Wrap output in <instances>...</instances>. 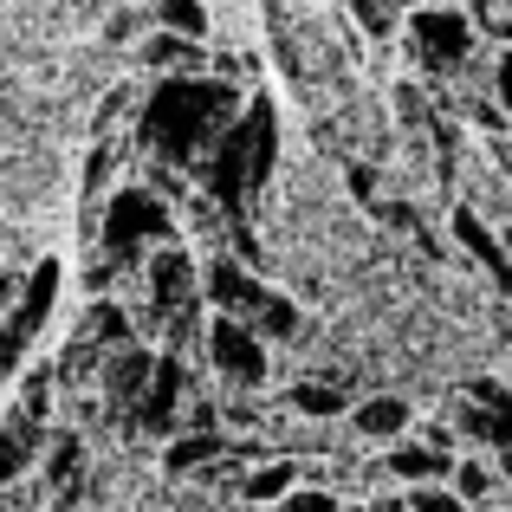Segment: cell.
<instances>
[{
	"label": "cell",
	"mask_w": 512,
	"mask_h": 512,
	"mask_svg": "<svg viewBox=\"0 0 512 512\" xmlns=\"http://www.w3.org/2000/svg\"><path fill=\"white\" fill-rule=\"evenodd\" d=\"M240 117V91L221 85V78H163V85L150 91V104H143L137 117V137L150 156H163V163H195V156L214 150V137H221L227 124Z\"/></svg>",
	"instance_id": "obj_1"
},
{
	"label": "cell",
	"mask_w": 512,
	"mask_h": 512,
	"mask_svg": "<svg viewBox=\"0 0 512 512\" xmlns=\"http://www.w3.org/2000/svg\"><path fill=\"white\" fill-rule=\"evenodd\" d=\"M273 137H279V130H273V104H266V98H253L247 117H234V124L214 137L208 188H214L221 208H240V201L266 182V169H273Z\"/></svg>",
	"instance_id": "obj_2"
},
{
	"label": "cell",
	"mask_w": 512,
	"mask_h": 512,
	"mask_svg": "<svg viewBox=\"0 0 512 512\" xmlns=\"http://www.w3.org/2000/svg\"><path fill=\"white\" fill-rule=\"evenodd\" d=\"M208 299L221 305L227 318H247V325L266 331V338H292V331H299V312H292L273 286H260L253 273H240L234 260H214L208 266Z\"/></svg>",
	"instance_id": "obj_3"
},
{
	"label": "cell",
	"mask_w": 512,
	"mask_h": 512,
	"mask_svg": "<svg viewBox=\"0 0 512 512\" xmlns=\"http://www.w3.org/2000/svg\"><path fill=\"white\" fill-rule=\"evenodd\" d=\"M156 240H169L163 201L143 195V188H117L111 208H104V253H111L117 266H137L143 253L156 247Z\"/></svg>",
	"instance_id": "obj_4"
},
{
	"label": "cell",
	"mask_w": 512,
	"mask_h": 512,
	"mask_svg": "<svg viewBox=\"0 0 512 512\" xmlns=\"http://www.w3.org/2000/svg\"><path fill=\"white\" fill-rule=\"evenodd\" d=\"M409 52L422 65H435V72H454V65L474 52V26H467L454 7H428V13L409 20Z\"/></svg>",
	"instance_id": "obj_5"
},
{
	"label": "cell",
	"mask_w": 512,
	"mask_h": 512,
	"mask_svg": "<svg viewBox=\"0 0 512 512\" xmlns=\"http://www.w3.org/2000/svg\"><path fill=\"white\" fill-rule=\"evenodd\" d=\"M208 350H214V363H221L234 383H266V338L247 325V318H221V325L208 331Z\"/></svg>",
	"instance_id": "obj_6"
},
{
	"label": "cell",
	"mask_w": 512,
	"mask_h": 512,
	"mask_svg": "<svg viewBox=\"0 0 512 512\" xmlns=\"http://www.w3.org/2000/svg\"><path fill=\"white\" fill-rule=\"evenodd\" d=\"M454 234H461V240H467V253H474V260L487 266L493 279H500V292H512V253L500 247V240H493V227L480 221L474 208H454Z\"/></svg>",
	"instance_id": "obj_7"
},
{
	"label": "cell",
	"mask_w": 512,
	"mask_h": 512,
	"mask_svg": "<svg viewBox=\"0 0 512 512\" xmlns=\"http://www.w3.org/2000/svg\"><path fill=\"white\" fill-rule=\"evenodd\" d=\"M150 292H156V312H175V305L195 299V266L182 260V253H156L150 260Z\"/></svg>",
	"instance_id": "obj_8"
},
{
	"label": "cell",
	"mask_w": 512,
	"mask_h": 512,
	"mask_svg": "<svg viewBox=\"0 0 512 512\" xmlns=\"http://www.w3.org/2000/svg\"><path fill=\"white\" fill-rule=\"evenodd\" d=\"M175 396H182V370H175V363H156L150 370V396L137 402V422L143 428H169L175 422Z\"/></svg>",
	"instance_id": "obj_9"
},
{
	"label": "cell",
	"mask_w": 512,
	"mask_h": 512,
	"mask_svg": "<svg viewBox=\"0 0 512 512\" xmlns=\"http://www.w3.org/2000/svg\"><path fill=\"white\" fill-rule=\"evenodd\" d=\"M150 370H156V357H150V350L117 344V350H111V370H104V383H111V396H117V402H130V396H143Z\"/></svg>",
	"instance_id": "obj_10"
},
{
	"label": "cell",
	"mask_w": 512,
	"mask_h": 512,
	"mask_svg": "<svg viewBox=\"0 0 512 512\" xmlns=\"http://www.w3.org/2000/svg\"><path fill=\"white\" fill-rule=\"evenodd\" d=\"M350 422H357V435H370V441H396L402 428H409V402L402 396H370Z\"/></svg>",
	"instance_id": "obj_11"
},
{
	"label": "cell",
	"mask_w": 512,
	"mask_h": 512,
	"mask_svg": "<svg viewBox=\"0 0 512 512\" xmlns=\"http://www.w3.org/2000/svg\"><path fill=\"white\" fill-rule=\"evenodd\" d=\"M389 474L409 480V487H422V480H441V474H448V454H441V448H422V441H409V448L389 454Z\"/></svg>",
	"instance_id": "obj_12"
},
{
	"label": "cell",
	"mask_w": 512,
	"mask_h": 512,
	"mask_svg": "<svg viewBox=\"0 0 512 512\" xmlns=\"http://www.w3.org/2000/svg\"><path fill=\"white\" fill-rule=\"evenodd\" d=\"M33 448H39L33 415H26L20 428H0V480H20V474H26V461H33Z\"/></svg>",
	"instance_id": "obj_13"
},
{
	"label": "cell",
	"mask_w": 512,
	"mask_h": 512,
	"mask_svg": "<svg viewBox=\"0 0 512 512\" xmlns=\"http://www.w3.org/2000/svg\"><path fill=\"white\" fill-rule=\"evenodd\" d=\"M143 59H150L156 72H169V65H195V59H201V39H188V33H163V39H150V46H143Z\"/></svg>",
	"instance_id": "obj_14"
},
{
	"label": "cell",
	"mask_w": 512,
	"mask_h": 512,
	"mask_svg": "<svg viewBox=\"0 0 512 512\" xmlns=\"http://www.w3.org/2000/svg\"><path fill=\"white\" fill-rule=\"evenodd\" d=\"M286 487H292V461H273V467H260V474H247V480H240V493H247L253 506H273Z\"/></svg>",
	"instance_id": "obj_15"
},
{
	"label": "cell",
	"mask_w": 512,
	"mask_h": 512,
	"mask_svg": "<svg viewBox=\"0 0 512 512\" xmlns=\"http://www.w3.org/2000/svg\"><path fill=\"white\" fill-rule=\"evenodd\" d=\"M214 454H221V441H214L208 428H201V435H182V441L169 448V474H188V467H208Z\"/></svg>",
	"instance_id": "obj_16"
},
{
	"label": "cell",
	"mask_w": 512,
	"mask_h": 512,
	"mask_svg": "<svg viewBox=\"0 0 512 512\" xmlns=\"http://www.w3.org/2000/svg\"><path fill=\"white\" fill-rule=\"evenodd\" d=\"M156 13H163L169 33H188V39L208 33V13H201V0H156Z\"/></svg>",
	"instance_id": "obj_17"
},
{
	"label": "cell",
	"mask_w": 512,
	"mask_h": 512,
	"mask_svg": "<svg viewBox=\"0 0 512 512\" xmlns=\"http://www.w3.org/2000/svg\"><path fill=\"white\" fill-rule=\"evenodd\" d=\"M286 402H292L299 415H338V409H344V396H338L331 383H292Z\"/></svg>",
	"instance_id": "obj_18"
},
{
	"label": "cell",
	"mask_w": 512,
	"mask_h": 512,
	"mask_svg": "<svg viewBox=\"0 0 512 512\" xmlns=\"http://www.w3.org/2000/svg\"><path fill=\"white\" fill-rule=\"evenodd\" d=\"M409 512H474L461 500V493H448V487H435V480H422V487L409 493Z\"/></svg>",
	"instance_id": "obj_19"
},
{
	"label": "cell",
	"mask_w": 512,
	"mask_h": 512,
	"mask_svg": "<svg viewBox=\"0 0 512 512\" xmlns=\"http://www.w3.org/2000/svg\"><path fill=\"white\" fill-rule=\"evenodd\" d=\"M273 512H338V500H331V493H318V487H299V493H279L273 500Z\"/></svg>",
	"instance_id": "obj_20"
},
{
	"label": "cell",
	"mask_w": 512,
	"mask_h": 512,
	"mask_svg": "<svg viewBox=\"0 0 512 512\" xmlns=\"http://www.w3.org/2000/svg\"><path fill=\"white\" fill-rule=\"evenodd\" d=\"M487 487H493V480H487V467H461V474H454V493H461L467 506H474V500H480Z\"/></svg>",
	"instance_id": "obj_21"
},
{
	"label": "cell",
	"mask_w": 512,
	"mask_h": 512,
	"mask_svg": "<svg viewBox=\"0 0 512 512\" xmlns=\"http://www.w3.org/2000/svg\"><path fill=\"white\" fill-rule=\"evenodd\" d=\"M493 98H500V111L512 117V52L500 59V72H493Z\"/></svg>",
	"instance_id": "obj_22"
},
{
	"label": "cell",
	"mask_w": 512,
	"mask_h": 512,
	"mask_svg": "<svg viewBox=\"0 0 512 512\" xmlns=\"http://www.w3.org/2000/svg\"><path fill=\"white\" fill-rule=\"evenodd\" d=\"M78 467V441H59V448H52V474H72Z\"/></svg>",
	"instance_id": "obj_23"
},
{
	"label": "cell",
	"mask_w": 512,
	"mask_h": 512,
	"mask_svg": "<svg viewBox=\"0 0 512 512\" xmlns=\"http://www.w3.org/2000/svg\"><path fill=\"white\" fill-rule=\"evenodd\" d=\"M370 512H409V500H376Z\"/></svg>",
	"instance_id": "obj_24"
}]
</instances>
